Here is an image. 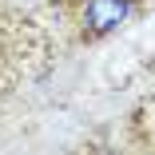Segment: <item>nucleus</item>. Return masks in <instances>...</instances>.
I'll list each match as a JSON object with an SVG mask.
<instances>
[{
    "mask_svg": "<svg viewBox=\"0 0 155 155\" xmlns=\"http://www.w3.org/2000/svg\"><path fill=\"white\" fill-rule=\"evenodd\" d=\"M127 12H131V0H87L84 4V28L96 32V36L115 32L127 20Z\"/></svg>",
    "mask_w": 155,
    "mask_h": 155,
    "instance_id": "f257e3e1",
    "label": "nucleus"
}]
</instances>
